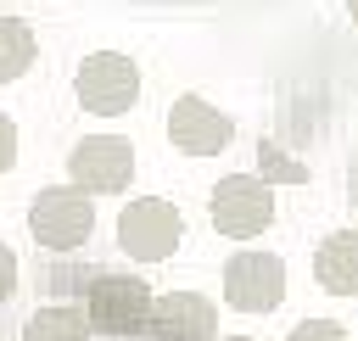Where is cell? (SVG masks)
<instances>
[{
	"mask_svg": "<svg viewBox=\"0 0 358 341\" xmlns=\"http://www.w3.org/2000/svg\"><path fill=\"white\" fill-rule=\"evenodd\" d=\"M347 17H352V28H358V0H347Z\"/></svg>",
	"mask_w": 358,
	"mask_h": 341,
	"instance_id": "cell-17",
	"label": "cell"
},
{
	"mask_svg": "<svg viewBox=\"0 0 358 341\" xmlns=\"http://www.w3.org/2000/svg\"><path fill=\"white\" fill-rule=\"evenodd\" d=\"M67 184L84 196H123L134 184V145L123 134H84L67 151Z\"/></svg>",
	"mask_w": 358,
	"mask_h": 341,
	"instance_id": "cell-6",
	"label": "cell"
},
{
	"mask_svg": "<svg viewBox=\"0 0 358 341\" xmlns=\"http://www.w3.org/2000/svg\"><path fill=\"white\" fill-rule=\"evenodd\" d=\"M285 341H352V335H347V324H336V319H302Z\"/></svg>",
	"mask_w": 358,
	"mask_h": 341,
	"instance_id": "cell-14",
	"label": "cell"
},
{
	"mask_svg": "<svg viewBox=\"0 0 358 341\" xmlns=\"http://www.w3.org/2000/svg\"><path fill=\"white\" fill-rule=\"evenodd\" d=\"M168 140H173V151H185V157H218L229 140H235V117L224 112V106H213L207 95H173V106H168Z\"/></svg>",
	"mask_w": 358,
	"mask_h": 341,
	"instance_id": "cell-8",
	"label": "cell"
},
{
	"mask_svg": "<svg viewBox=\"0 0 358 341\" xmlns=\"http://www.w3.org/2000/svg\"><path fill=\"white\" fill-rule=\"evenodd\" d=\"M39 61V39L22 17H0V84H17Z\"/></svg>",
	"mask_w": 358,
	"mask_h": 341,
	"instance_id": "cell-12",
	"label": "cell"
},
{
	"mask_svg": "<svg viewBox=\"0 0 358 341\" xmlns=\"http://www.w3.org/2000/svg\"><path fill=\"white\" fill-rule=\"evenodd\" d=\"M17 168V123L0 112V173H11Z\"/></svg>",
	"mask_w": 358,
	"mask_h": 341,
	"instance_id": "cell-16",
	"label": "cell"
},
{
	"mask_svg": "<svg viewBox=\"0 0 358 341\" xmlns=\"http://www.w3.org/2000/svg\"><path fill=\"white\" fill-rule=\"evenodd\" d=\"M90 335L95 330H90L84 307H73V302H45L22 324V341H90Z\"/></svg>",
	"mask_w": 358,
	"mask_h": 341,
	"instance_id": "cell-11",
	"label": "cell"
},
{
	"mask_svg": "<svg viewBox=\"0 0 358 341\" xmlns=\"http://www.w3.org/2000/svg\"><path fill=\"white\" fill-rule=\"evenodd\" d=\"M112 229H117L123 257L145 268V263H168V257L179 252V240H185V212H179L173 201H162V196H129Z\"/></svg>",
	"mask_w": 358,
	"mask_h": 341,
	"instance_id": "cell-3",
	"label": "cell"
},
{
	"mask_svg": "<svg viewBox=\"0 0 358 341\" xmlns=\"http://www.w3.org/2000/svg\"><path fill=\"white\" fill-rule=\"evenodd\" d=\"M207 218L229 240H257L274 224V184L263 173H224L207 196Z\"/></svg>",
	"mask_w": 358,
	"mask_h": 341,
	"instance_id": "cell-5",
	"label": "cell"
},
{
	"mask_svg": "<svg viewBox=\"0 0 358 341\" xmlns=\"http://www.w3.org/2000/svg\"><path fill=\"white\" fill-rule=\"evenodd\" d=\"M257 173H263L268 184H302V179H308V168H302L285 145H274V134L257 140Z\"/></svg>",
	"mask_w": 358,
	"mask_h": 341,
	"instance_id": "cell-13",
	"label": "cell"
},
{
	"mask_svg": "<svg viewBox=\"0 0 358 341\" xmlns=\"http://www.w3.org/2000/svg\"><path fill=\"white\" fill-rule=\"evenodd\" d=\"M17 274H22V268H17V252H11L6 240H0V307H6L11 296H17Z\"/></svg>",
	"mask_w": 358,
	"mask_h": 341,
	"instance_id": "cell-15",
	"label": "cell"
},
{
	"mask_svg": "<svg viewBox=\"0 0 358 341\" xmlns=\"http://www.w3.org/2000/svg\"><path fill=\"white\" fill-rule=\"evenodd\" d=\"M28 235L45 252H78L95 235V196H84L78 184H45L28 201Z\"/></svg>",
	"mask_w": 358,
	"mask_h": 341,
	"instance_id": "cell-4",
	"label": "cell"
},
{
	"mask_svg": "<svg viewBox=\"0 0 358 341\" xmlns=\"http://www.w3.org/2000/svg\"><path fill=\"white\" fill-rule=\"evenodd\" d=\"M218 341H252V335H218Z\"/></svg>",
	"mask_w": 358,
	"mask_h": 341,
	"instance_id": "cell-18",
	"label": "cell"
},
{
	"mask_svg": "<svg viewBox=\"0 0 358 341\" xmlns=\"http://www.w3.org/2000/svg\"><path fill=\"white\" fill-rule=\"evenodd\" d=\"M313 280L330 296H358V229H330L313 252Z\"/></svg>",
	"mask_w": 358,
	"mask_h": 341,
	"instance_id": "cell-10",
	"label": "cell"
},
{
	"mask_svg": "<svg viewBox=\"0 0 358 341\" xmlns=\"http://www.w3.org/2000/svg\"><path fill=\"white\" fill-rule=\"evenodd\" d=\"M140 89H145V73L123 50H90L73 67V101L90 117H123V112H134Z\"/></svg>",
	"mask_w": 358,
	"mask_h": 341,
	"instance_id": "cell-2",
	"label": "cell"
},
{
	"mask_svg": "<svg viewBox=\"0 0 358 341\" xmlns=\"http://www.w3.org/2000/svg\"><path fill=\"white\" fill-rule=\"evenodd\" d=\"M224 302L235 313H274L285 302V257L263 252V246L229 252V263H224Z\"/></svg>",
	"mask_w": 358,
	"mask_h": 341,
	"instance_id": "cell-7",
	"label": "cell"
},
{
	"mask_svg": "<svg viewBox=\"0 0 358 341\" xmlns=\"http://www.w3.org/2000/svg\"><path fill=\"white\" fill-rule=\"evenodd\" d=\"M145 341H218V307L201 291H168L157 296Z\"/></svg>",
	"mask_w": 358,
	"mask_h": 341,
	"instance_id": "cell-9",
	"label": "cell"
},
{
	"mask_svg": "<svg viewBox=\"0 0 358 341\" xmlns=\"http://www.w3.org/2000/svg\"><path fill=\"white\" fill-rule=\"evenodd\" d=\"M78 307H84V319H90L95 335L129 341V335H145V324H151V313H157V291H151L140 274L95 268V274H84V285H78Z\"/></svg>",
	"mask_w": 358,
	"mask_h": 341,
	"instance_id": "cell-1",
	"label": "cell"
}]
</instances>
